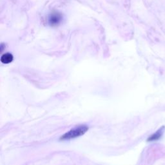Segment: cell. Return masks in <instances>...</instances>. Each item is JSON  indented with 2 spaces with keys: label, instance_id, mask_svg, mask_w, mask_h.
I'll use <instances>...</instances> for the list:
<instances>
[{
  "label": "cell",
  "instance_id": "277c9868",
  "mask_svg": "<svg viewBox=\"0 0 165 165\" xmlns=\"http://www.w3.org/2000/svg\"><path fill=\"white\" fill-rule=\"evenodd\" d=\"M163 129H164V127L163 128V127H161V128L159 130H157L153 135H152L151 136H150L149 138L148 139V141H154L159 140L163 136Z\"/></svg>",
  "mask_w": 165,
  "mask_h": 165
},
{
  "label": "cell",
  "instance_id": "6da1fadb",
  "mask_svg": "<svg viewBox=\"0 0 165 165\" xmlns=\"http://www.w3.org/2000/svg\"><path fill=\"white\" fill-rule=\"evenodd\" d=\"M88 130V127L87 125H79L74 127V129L65 133L61 137V140H70L76 138L84 135Z\"/></svg>",
  "mask_w": 165,
  "mask_h": 165
},
{
  "label": "cell",
  "instance_id": "3957f363",
  "mask_svg": "<svg viewBox=\"0 0 165 165\" xmlns=\"http://www.w3.org/2000/svg\"><path fill=\"white\" fill-rule=\"evenodd\" d=\"M14 59V56L11 53H9V52H7V53L3 54L1 58H0V60H1V62L3 64H9L12 62Z\"/></svg>",
  "mask_w": 165,
  "mask_h": 165
},
{
  "label": "cell",
  "instance_id": "7a4b0ae2",
  "mask_svg": "<svg viewBox=\"0 0 165 165\" xmlns=\"http://www.w3.org/2000/svg\"><path fill=\"white\" fill-rule=\"evenodd\" d=\"M63 19V15L58 11L51 12L48 17V23L51 27H56L61 23Z\"/></svg>",
  "mask_w": 165,
  "mask_h": 165
}]
</instances>
